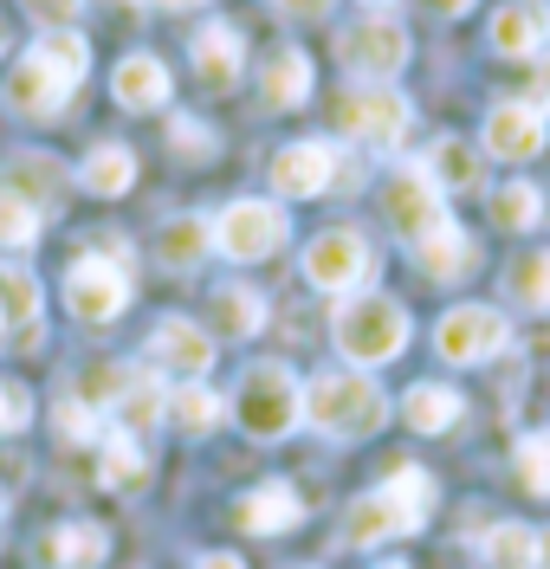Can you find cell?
I'll list each match as a JSON object with an SVG mask.
<instances>
[{
	"label": "cell",
	"mask_w": 550,
	"mask_h": 569,
	"mask_svg": "<svg viewBox=\"0 0 550 569\" xmlns=\"http://www.w3.org/2000/svg\"><path fill=\"white\" fill-rule=\"evenodd\" d=\"M33 59H39V66H52L66 84H78V78L91 71V39L72 33V27H46L39 46H33Z\"/></svg>",
	"instance_id": "obj_30"
},
{
	"label": "cell",
	"mask_w": 550,
	"mask_h": 569,
	"mask_svg": "<svg viewBox=\"0 0 550 569\" xmlns=\"http://www.w3.org/2000/svg\"><path fill=\"white\" fill-rule=\"evenodd\" d=\"M460 395L447 389V382H414V389L402 395V421L414 427V433H447V427L460 421Z\"/></svg>",
	"instance_id": "obj_28"
},
{
	"label": "cell",
	"mask_w": 550,
	"mask_h": 569,
	"mask_svg": "<svg viewBox=\"0 0 550 569\" xmlns=\"http://www.w3.org/2000/svg\"><path fill=\"white\" fill-rule=\"evenodd\" d=\"M492 220L512 227V233L538 227V220H544V194H538V181H506V188H492Z\"/></svg>",
	"instance_id": "obj_32"
},
{
	"label": "cell",
	"mask_w": 550,
	"mask_h": 569,
	"mask_svg": "<svg viewBox=\"0 0 550 569\" xmlns=\"http://www.w3.org/2000/svg\"><path fill=\"white\" fill-rule=\"evenodd\" d=\"M110 415H117V427H123V433H143V427H156L162 415H169V395H162V382H156V376H137Z\"/></svg>",
	"instance_id": "obj_31"
},
{
	"label": "cell",
	"mask_w": 550,
	"mask_h": 569,
	"mask_svg": "<svg viewBox=\"0 0 550 569\" xmlns=\"http://www.w3.org/2000/svg\"><path fill=\"white\" fill-rule=\"evenodd\" d=\"M0 330H7V318H0Z\"/></svg>",
	"instance_id": "obj_52"
},
{
	"label": "cell",
	"mask_w": 550,
	"mask_h": 569,
	"mask_svg": "<svg viewBox=\"0 0 550 569\" xmlns=\"http://www.w3.org/2000/svg\"><path fill=\"white\" fill-rule=\"evenodd\" d=\"M286 233H292V220L279 201H233V208H220L214 220V247L227 259H240V266H253V259H272V252L286 247Z\"/></svg>",
	"instance_id": "obj_7"
},
{
	"label": "cell",
	"mask_w": 550,
	"mask_h": 569,
	"mask_svg": "<svg viewBox=\"0 0 550 569\" xmlns=\"http://www.w3.org/2000/svg\"><path fill=\"white\" fill-rule=\"evenodd\" d=\"M27 7H33L39 27H72V13L84 7V0H27Z\"/></svg>",
	"instance_id": "obj_42"
},
{
	"label": "cell",
	"mask_w": 550,
	"mask_h": 569,
	"mask_svg": "<svg viewBox=\"0 0 550 569\" xmlns=\"http://www.w3.org/2000/svg\"><path fill=\"white\" fill-rule=\"evenodd\" d=\"M240 66H247L240 33H233L227 20H208V27L194 33V71H201V84L220 98V91H233V84H240Z\"/></svg>",
	"instance_id": "obj_16"
},
{
	"label": "cell",
	"mask_w": 550,
	"mask_h": 569,
	"mask_svg": "<svg viewBox=\"0 0 550 569\" xmlns=\"http://www.w3.org/2000/svg\"><path fill=\"white\" fill-rule=\"evenodd\" d=\"M78 181H84L91 194H104V201H117V194H130V188H137V156H130L123 142H98V149L84 156V169H78Z\"/></svg>",
	"instance_id": "obj_25"
},
{
	"label": "cell",
	"mask_w": 550,
	"mask_h": 569,
	"mask_svg": "<svg viewBox=\"0 0 550 569\" xmlns=\"http://www.w3.org/2000/svg\"><path fill=\"white\" fill-rule=\"evenodd\" d=\"M176 142L194 149V156H214V130H201V123H188V117H176Z\"/></svg>",
	"instance_id": "obj_43"
},
{
	"label": "cell",
	"mask_w": 550,
	"mask_h": 569,
	"mask_svg": "<svg viewBox=\"0 0 550 569\" xmlns=\"http://www.w3.org/2000/svg\"><path fill=\"white\" fill-rule=\"evenodd\" d=\"M39 240V208L27 194L0 188V252H27Z\"/></svg>",
	"instance_id": "obj_37"
},
{
	"label": "cell",
	"mask_w": 550,
	"mask_h": 569,
	"mask_svg": "<svg viewBox=\"0 0 550 569\" xmlns=\"http://www.w3.org/2000/svg\"><path fill=\"white\" fill-rule=\"evenodd\" d=\"M130 382H137V369H130V362H91V369L78 376V401L104 415V408H117V401H123V389H130Z\"/></svg>",
	"instance_id": "obj_35"
},
{
	"label": "cell",
	"mask_w": 550,
	"mask_h": 569,
	"mask_svg": "<svg viewBox=\"0 0 550 569\" xmlns=\"http://www.w3.org/2000/svg\"><path fill=\"white\" fill-rule=\"evenodd\" d=\"M337 52H343V66L357 71L363 84H389V78L408 66V27H402V20L369 13L363 27H350V33H343Z\"/></svg>",
	"instance_id": "obj_10"
},
{
	"label": "cell",
	"mask_w": 550,
	"mask_h": 569,
	"mask_svg": "<svg viewBox=\"0 0 550 569\" xmlns=\"http://www.w3.org/2000/svg\"><path fill=\"white\" fill-rule=\"evenodd\" d=\"M428 511H434V479L421 472V466H396L389 472V486H376L350 505V518H343V543H357V550H376V543H389V537H414L428 525Z\"/></svg>",
	"instance_id": "obj_1"
},
{
	"label": "cell",
	"mask_w": 550,
	"mask_h": 569,
	"mask_svg": "<svg viewBox=\"0 0 550 569\" xmlns=\"http://www.w3.org/2000/svg\"><path fill=\"white\" fill-rule=\"evenodd\" d=\"M382 220L396 227L402 247H421L428 233L453 227V220H447V201H440V188L421 176V162H408V169L389 176V188H382Z\"/></svg>",
	"instance_id": "obj_6"
},
{
	"label": "cell",
	"mask_w": 550,
	"mask_h": 569,
	"mask_svg": "<svg viewBox=\"0 0 550 569\" xmlns=\"http://www.w3.org/2000/svg\"><path fill=\"white\" fill-rule=\"evenodd\" d=\"M72 91H78V84H66L52 66H39L33 52L7 71V84H0L7 110H13V117H33V123H52V117L66 110V98H72Z\"/></svg>",
	"instance_id": "obj_14"
},
{
	"label": "cell",
	"mask_w": 550,
	"mask_h": 569,
	"mask_svg": "<svg viewBox=\"0 0 550 569\" xmlns=\"http://www.w3.org/2000/svg\"><path fill=\"white\" fill-rule=\"evenodd\" d=\"M169 421L182 427V433H208L220 421V395L208 382H182V389L169 395Z\"/></svg>",
	"instance_id": "obj_36"
},
{
	"label": "cell",
	"mask_w": 550,
	"mask_h": 569,
	"mask_svg": "<svg viewBox=\"0 0 550 569\" xmlns=\"http://www.w3.org/2000/svg\"><path fill=\"white\" fill-rule=\"evenodd\" d=\"M110 557V537L104 525H59V531L46 537V563H59V569H98Z\"/></svg>",
	"instance_id": "obj_24"
},
{
	"label": "cell",
	"mask_w": 550,
	"mask_h": 569,
	"mask_svg": "<svg viewBox=\"0 0 550 569\" xmlns=\"http://www.w3.org/2000/svg\"><path fill=\"white\" fill-rule=\"evenodd\" d=\"M169 91H176V84H169V66L149 59V52H130L123 66L110 71V98H117L123 110H162Z\"/></svg>",
	"instance_id": "obj_17"
},
{
	"label": "cell",
	"mask_w": 550,
	"mask_h": 569,
	"mask_svg": "<svg viewBox=\"0 0 550 569\" xmlns=\"http://www.w3.org/2000/svg\"><path fill=\"white\" fill-rule=\"evenodd\" d=\"M130 305V272L123 259H104V252H84L72 272H66V311L78 323H110Z\"/></svg>",
	"instance_id": "obj_9"
},
{
	"label": "cell",
	"mask_w": 550,
	"mask_h": 569,
	"mask_svg": "<svg viewBox=\"0 0 550 569\" xmlns=\"http://www.w3.org/2000/svg\"><path fill=\"white\" fill-rule=\"evenodd\" d=\"M363 7H396V0H363Z\"/></svg>",
	"instance_id": "obj_49"
},
{
	"label": "cell",
	"mask_w": 550,
	"mask_h": 569,
	"mask_svg": "<svg viewBox=\"0 0 550 569\" xmlns=\"http://www.w3.org/2000/svg\"><path fill=\"white\" fill-rule=\"evenodd\" d=\"M304 421L330 433V440H369L376 427L389 421V395L376 389L369 376H318L304 389Z\"/></svg>",
	"instance_id": "obj_3"
},
{
	"label": "cell",
	"mask_w": 550,
	"mask_h": 569,
	"mask_svg": "<svg viewBox=\"0 0 550 569\" xmlns=\"http://www.w3.org/2000/svg\"><path fill=\"white\" fill-rule=\"evenodd\" d=\"M0 518H7V498H0Z\"/></svg>",
	"instance_id": "obj_51"
},
{
	"label": "cell",
	"mask_w": 550,
	"mask_h": 569,
	"mask_svg": "<svg viewBox=\"0 0 550 569\" xmlns=\"http://www.w3.org/2000/svg\"><path fill=\"white\" fill-rule=\"evenodd\" d=\"M330 0H279V13H298V20H318Z\"/></svg>",
	"instance_id": "obj_45"
},
{
	"label": "cell",
	"mask_w": 550,
	"mask_h": 569,
	"mask_svg": "<svg viewBox=\"0 0 550 569\" xmlns=\"http://www.w3.org/2000/svg\"><path fill=\"white\" fill-rule=\"evenodd\" d=\"M486 569H538V531H524V525H492V531H486Z\"/></svg>",
	"instance_id": "obj_34"
},
{
	"label": "cell",
	"mask_w": 550,
	"mask_h": 569,
	"mask_svg": "<svg viewBox=\"0 0 550 569\" xmlns=\"http://www.w3.org/2000/svg\"><path fill=\"white\" fill-rule=\"evenodd\" d=\"M330 337H337V350L350 356L357 369H382L408 343V311L389 291H350L337 305V318H330Z\"/></svg>",
	"instance_id": "obj_2"
},
{
	"label": "cell",
	"mask_w": 550,
	"mask_h": 569,
	"mask_svg": "<svg viewBox=\"0 0 550 569\" xmlns=\"http://www.w3.org/2000/svg\"><path fill=\"white\" fill-rule=\"evenodd\" d=\"M298 272L318 291H343L350 298V291H369V279H376V247H369L363 233H350V227H330V233H318L304 247Z\"/></svg>",
	"instance_id": "obj_5"
},
{
	"label": "cell",
	"mask_w": 550,
	"mask_h": 569,
	"mask_svg": "<svg viewBox=\"0 0 550 569\" xmlns=\"http://www.w3.org/2000/svg\"><path fill=\"white\" fill-rule=\"evenodd\" d=\"M550 39V7L544 0H524V7H499L492 13V52H506V59H531L538 46Z\"/></svg>",
	"instance_id": "obj_18"
},
{
	"label": "cell",
	"mask_w": 550,
	"mask_h": 569,
	"mask_svg": "<svg viewBox=\"0 0 550 569\" xmlns=\"http://www.w3.org/2000/svg\"><path fill=\"white\" fill-rule=\"evenodd\" d=\"M194 569H247V563H240L233 550H208V557H201V563H194Z\"/></svg>",
	"instance_id": "obj_46"
},
{
	"label": "cell",
	"mask_w": 550,
	"mask_h": 569,
	"mask_svg": "<svg viewBox=\"0 0 550 569\" xmlns=\"http://www.w3.org/2000/svg\"><path fill=\"white\" fill-rule=\"evenodd\" d=\"M298 518H304V498L286 486V479H272V486H259V492L240 498V525L259 537H279V531H298Z\"/></svg>",
	"instance_id": "obj_20"
},
{
	"label": "cell",
	"mask_w": 550,
	"mask_h": 569,
	"mask_svg": "<svg viewBox=\"0 0 550 569\" xmlns=\"http://www.w3.org/2000/svg\"><path fill=\"white\" fill-rule=\"evenodd\" d=\"M512 298L518 305H531V311H550V252H524L512 266Z\"/></svg>",
	"instance_id": "obj_38"
},
{
	"label": "cell",
	"mask_w": 550,
	"mask_h": 569,
	"mask_svg": "<svg viewBox=\"0 0 550 569\" xmlns=\"http://www.w3.org/2000/svg\"><path fill=\"white\" fill-rule=\"evenodd\" d=\"M421 176L434 181L440 194H460V188L479 181V156L467 149V137H434L428 156H421Z\"/></svg>",
	"instance_id": "obj_22"
},
{
	"label": "cell",
	"mask_w": 550,
	"mask_h": 569,
	"mask_svg": "<svg viewBox=\"0 0 550 569\" xmlns=\"http://www.w3.org/2000/svg\"><path fill=\"white\" fill-rule=\"evenodd\" d=\"M550 123L538 104H524V98H506V104L486 110V149L499 156V162H531L538 149H544Z\"/></svg>",
	"instance_id": "obj_15"
},
{
	"label": "cell",
	"mask_w": 550,
	"mask_h": 569,
	"mask_svg": "<svg viewBox=\"0 0 550 569\" xmlns=\"http://www.w3.org/2000/svg\"><path fill=\"white\" fill-rule=\"evenodd\" d=\"M27 421H33V395L20 382H0V433H20Z\"/></svg>",
	"instance_id": "obj_40"
},
{
	"label": "cell",
	"mask_w": 550,
	"mask_h": 569,
	"mask_svg": "<svg viewBox=\"0 0 550 569\" xmlns=\"http://www.w3.org/2000/svg\"><path fill=\"white\" fill-rule=\"evenodd\" d=\"M259 98L272 110H298L311 98V59H304L298 46H279V52L259 66Z\"/></svg>",
	"instance_id": "obj_19"
},
{
	"label": "cell",
	"mask_w": 550,
	"mask_h": 569,
	"mask_svg": "<svg viewBox=\"0 0 550 569\" xmlns=\"http://www.w3.org/2000/svg\"><path fill=\"white\" fill-rule=\"evenodd\" d=\"M0 188L27 194L39 213L66 201V176H59V162H46V156H13V162H7V176H0Z\"/></svg>",
	"instance_id": "obj_26"
},
{
	"label": "cell",
	"mask_w": 550,
	"mask_h": 569,
	"mask_svg": "<svg viewBox=\"0 0 550 569\" xmlns=\"http://www.w3.org/2000/svg\"><path fill=\"white\" fill-rule=\"evenodd\" d=\"M0 318L13 323V343L33 350V323H39V279L20 272V266H0Z\"/></svg>",
	"instance_id": "obj_23"
},
{
	"label": "cell",
	"mask_w": 550,
	"mask_h": 569,
	"mask_svg": "<svg viewBox=\"0 0 550 569\" xmlns=\"http://www.w3.org/2000/svg\"><path fill=\"white\" fill-rule=\"evenodd\" d=\"M376 569H408V563H376Z\"/></svg>",
	"instance_id": "obj_50"
},
{
	"label": "cell",
	"mask_w": 550,
	"mask_h": 569,
	"mask_svg": "<svg viewBox=\"0 0 550 569\" xmlns=\"http://www.w3.org/2000/svg\"><path fill=\"white\" fill-rule=\"evenodd\" d=\"M512 343V323L499 318L492 305H453L434 330V350L440 362H453V369H467V362H492V356Z\"/></svg>",
	"instance_id": "obj_8"
},
{
	"label": "cell",
	"mask_w": 550,
	"mask_h": 569,
	"mask_svg": "<svg viewBox=\"0 0 550 569\" xmlns=\"http://www.w3.org/2000/svg\"><path fill=\"white\" fill-rule=\"evenodd\" d=\"M408 252H414V266H421L434 284L467 279V266H473V240H467L460 227H440V233H428L421 247H408Z\"/></svg>",
	"instance_id": "obj_27"
},
{
	"label": "cell",
	"mask_w": 550,
	"mask_h": 569,
	"mask_svg": "<svg viewBox=\"0 0 550 569\" xmlns=\"http://www.w3.org/2000/svg\"><path fill=\"white\" fill-rule=\"evenodd\" d=\"M98 427H104V415H98V408H84L78 395L66 401V408H59V433H66V440H91Z\"/></svg>",
	"instance_id": "obj_41"
},
{
	"label": "cell",
	"mask_w": 550,
	"mask_h": 569,
	"mask_svg": "<svg viewBox=\"0 0 550 569\" xmlns=\"http://www.w3.org/2000/svg\"><path fill=\"white\" fill-rule=\"evenodd\" d=\"M149 362H156L162 376L201 382V376L214 369V337H208L201 323H188V318H162L156 330H149Z\"/></svg>",
	"instance_id": "obj_12"
},
{
	"label": "cell",
	"mask_w": 550,
	"mask_h": 569,
	"mask_svg": "<svg viewBox=\"0 0 550 569\" xmlns=\"http://www.w3.org/2000/svg\"><path fill=\"white\" fill-rule=\"evenodd\" d=\"M272 188L286 194V201H311V194H330L337 188V149L330 142H286L279 156H272Z\"/></svg>",
	"instance_id": "obj_13"
},
{
	"label": "cell",
	"mask_w": 550,
	"mask_h": 569,
	"mask_svg": "<svg viewBox=\"0 0 550 569\" xmlns=\"http://www.w3.org/2000/svg\"><path fill=\"white\" fill-rule=\"evenodd\" d=\"M233 421L247 427L253 440H286L298 421H304V389L286 362H253L240 376V395H233Z\"/></svg>",
	"instance_id": "obj_4"
},
{
	"label": "cell",
	"mask_w": 550,
	"mask_h": 569,
	"mask_svg": "<svg viewBox=\"0 0 550 569\" xmlns=\"http://www.w3.org/2000/svg\"><path fill=\"white\" fill-rule=\"evenodd\" d=\"M0 46H7V39H0Z\"/></svg>",
	"instance_id": "obj_53"
},
{
	"label": "cell",
	"mask_w": 550,
	"mask_h": 569,
	"mask_svg": "<svg viewBox=\"0 0 550 569\" xmlns=\"http://www.w3.org/2000/svg\"><path fill=\"white\" fill-rule=\"evenodd\" d=\"M208 247H214V227L194 220V213L156 227V266H162V272H194V266L208 259Z\"/></svg>",
	"instance_id": "obj_21"
},
{
	"label": "cell",
	"mask_w": 550,
	"mask_h": 569,
	"mask_svg": "<svg viewBox=\"0 0 550 569\" xmlns=\"http://www.w3.org/2000/svg\"><path fill=\"white\" fill-rule=\"evenodd\" d=\"M538 569H550V531H538Z\"/></svg>",
	"instance_id": "obj_48"
},
{
	"label": "cell",
	"mask_w": 550,
	"mask_h": 569,
	"mask_svg": "<svg viewBox=\"0 0 550 569\" xmlns=\"http://www.w3.org/2000/svg\"><path fill=\"white\" fill-rule=\"evenodd\" d=\"M143 7H169V13H188V7H201V0H143Z\"/></svg>",
	"instance_id": "obj_47"
},
{
	"label": "cell",
	"mask_w": 550,
	"mask_h": 569,
	"mask_svg": "<svg viewBox=\"0 0 550 569\" xmlns=\"http://www.w3.org/2000/svg\"><path fill=\"white\" fill-rule=\"evenodd\" d=\"M421 13H440V20H453V13H473V0H421Z\"/></svg>",
	"instance_id": "obj_44"
},
{
	"label": "cell",
	"mask_w": 550,
	"mask_h": 569,
	"mask_svg": "<svg viewBox=\"0 0 550 569\" xmlns=\"http://www.w3.org/2000/svg\"><path fill=\"white\" fill-rule=\"evenodd\" d=\"M518 479H524L531 498H550V427L518 440Z\"/></svg>",
	"instance_id": "obj_39"
},
{
	"label": "cell",
	"mask_w": 550,
	"mask_h": 569,
	"mask_svg": "<svg viewBox=\"0 0 550 569\" xmlns=\"http://www.w3.org/2000/svg\"><path fill=\"white\" fill-rule=\"evenodd\" d=\"M208 323H214L220 337H253L259 323H266V305L247 284H220L214 298H208Z\"/></svg>",
	"instance_id": "obj_29"
},
{
	"label": "cell",
	"mask_w": 550,
	"mask_h": 569,
	"mask_svg": "<svg viewBox=\"0 0 550 569\" xmlns=\"http://www.w3.org/2000/svg\"><path fill=\"white\" fill-rule=\"evenodd\" d=\"M98 472H104V486H117V492H137V486H143V472H149L143 447H137V433H110Z\"/></svg>",
	"instance_id": "obj_33"
},
{
	"label": "cell",
	"mask_w": 550,
	"mask_h": 569,
	"mask_svg": "<svg viewBox=\"0 0 550 569\" xmlns=\"http://www.w3.org/2000/svg\"><path fill=\"white\" fill-rule=\"evenodd\" d=\"M408 117H414V104H408L396 84H363V91L343 98V130L363 142V149H396L408 137Z\"/></svg>",
	"instance_id": "obj_11"
}]
</instances>
